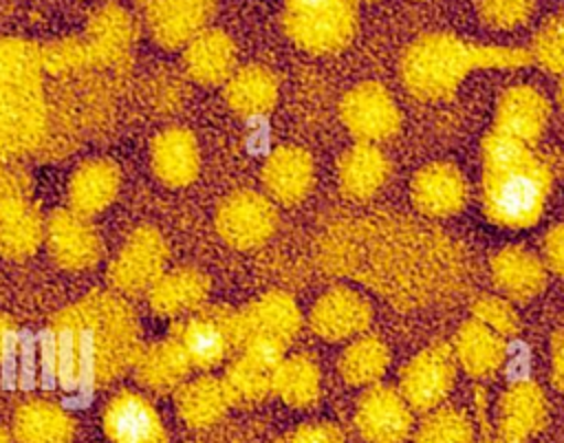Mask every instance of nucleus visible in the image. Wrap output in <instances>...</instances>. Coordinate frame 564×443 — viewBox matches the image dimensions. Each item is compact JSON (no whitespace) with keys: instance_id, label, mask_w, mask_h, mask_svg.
<instances>
[{"instance_id":"f257e3e1","label":"nucleus","mask_w":564,"mask_h":443,"mask_svg":"<svg viewBox=\"0 0 564 443\" xmlns=\"http://www.w3.org/2000/svg\"><path fill=\"white\" fill-rule=\"evenodd\" d=\"M324 267L372 284L399 304H421L456 289L460 264L449 240L408 220L339 225L324 236Z\"/></svg>"},{"instance_id":"f03ea898","label":"nucleus","mask_w":564,"mask_h":443,"mask_svg":"<svg viewBox=\"0 0 564 443\" xmlns=\"http://www.w3.org/2000/svg\"><path fill=\"white\" fill-rule=\"evenodd\" d=\"M51 346L59 386L90 390L134 366L141 331L132 309L119 295L93 291L55 315Z\"/></svg>"},{"instance_id":"7ed1b4c3","label":"nucleus","mask_w":564,"mask_h":443,"mask_svg":"<svg viewBox=\"0 0 564 443\" xmlns=\"http://www.w3.org/2000/svg\"><path fill=\"white\" fill-rule=\"evenodd\" d=\"M482 207L502 227H531L551 190L549 168L520 139L491 132L482 148Z\"/></svg>"},{"instance_id":"20e7f679","label":"nucleus","mask_w":564,"mask_h":443,"mask_svg":"<svg viewBox=\"0 0 564 443\" xmlns=\"http://www.w3.org/2000/svg\"><path fill=\"white\" fill-rule=\"evenodd\" d=\"M48 130L42 48L0 35V159L42 145Z\"/></svg>"},{"instance_id":"39448f33","label":"nucleus","mask_w":564,"mask_h":443,"mask_svg":"<svg viewBox=\"0 0 564 443\" xmlns=\"http://www.w3.org/2000/svg\"><path fill=\"white\" fill-rule=\"evenodd\" d=\"M531 60L520 48L467 44L454 35L432 33L414 40L403 55L401 73L412 95L438 99L454 93L467 71L476 66H522Z\"/></svg>"},{"instance_id":"423d86ee","label":"nucleus","mask_w":564,"mask_h":443,"mask_svg":"<svg viewBox=\"0 0 564 443\" xmlns=\"http://www.w3.org/2000/svg\"><path fill=\"white\" fill-rule=\"evenodd\" d=\"M355 0H284L286 35L311 53H335L355 33Z\"/></svg>"},{"instance_id":"0eeeda50","label":"nucleus","mask_w":564,"mask_h":443,"mask_svg":"<svg viewBox=\"0 0 564 443\" xmlns=\"http://www.w3.org/2000/svg\"><path fill=\"white\" fill-rule=\"evenodd\" d=\"M167 260V245L154 227L134 229L115 260L110 262V282L128 293L137 295L150 291V287L163 275Z\"/></svg>"},{"instance_id":"6e6552de","label":"nucleus","mask_w":564,"mask_h":443,"mask_svg":"<svg viewBox=\"0 0 564 443\" xmlns=\"http://www.w3.org/2000/svg\"><path fill=\"white\" fill-rule=\"evenodd\" d=\"M176 339L187 353L192 366L214 368L234 346H240L238 313L227 309H207L187 320L178 328Z\"/></svg>"},{"instance_id":"1a4fd4ad","label":"nucleus","mask_w":564,"mask_h":443,"mask_svg":"<svg viewBox=\"0 0 564 443\" xmlns=\"http://www.w3.org/2000/svg\"><path fill=\"white\" fill-rule=\"evenodd\" d=\"M148 33L163 48H176L209 22L216 0H139Z\"/></svg>"},{"instance_id":"9d476101","label":"nucleus","mask_w":564,"mask_h":443,"mask_svg":"<svg viewBox=\"0 0 564 443\" xmlns=\"http://www.w3.org/2000/svg\"><path fill=\"white\" fill-rule=\"evenodd\" d=\"M44 238L53 260L70 271L90 269L101 256V242L90 220L75 209H57L46 218Z\"/></svg>"},{"instance_id":"9b49d317","label":"nucleus","mask_w":564,"mask_h":443,"mask_svg":"<svg viewBox=\"0 0 564 443\" xmlns=\"http://www.w3.org/2000/svg\"><path fill=\"white\" fill-rule=\"evenodd\" d=\"M101 425L110 443H167L156 408L134 390H121L106 403Z\"/></svg>"},{"instance_id":"f8f14e48","label":"nucleus","mask_w":564,"mask_h":443,"mask_svg":"<svg viewBox=\"0 0 564 443\" xmlns=\"http://www.w3.org/2000/svg\"><path fill=\"white\" fill-rule=\"evenodd\" d=\"M220 236L238 249L264 242L275 229V209L253 192H238L223 201L216 214Z\"/></svg>"},{"instance_id":"ddd939ff","label":"nucleus","mask_w":564,"mask_h":443,"mask_svg":"<svg viewBox=\"0 0 564 443\" xmlns=\"http://www.w3.org/2000/svg\"><path fill=\"white\" fill-rule=\"evenodd\" d=\"M452 383V350L447 346H432L405 366L401 377V397L410 408L434 410L447 397Z\"/></svg>"},{"instance_id":"4468645a","label":"nucleus","mask_w":564,"mask_h":443,"mask_svg":"<svg viewBox=\"0 0 564 443\" xmlns=\"http://www.w3.org/2000/svg\"><path fill=\"white\" fill-rule=\"evenodd\" d=\"M355 425L368 443H403L412 430V412L399 392L372 388L357 406Z\"/></svg>"},{"instance_id":"2eb2a0df","label":"nucleus","mask_w":564,"mask_h":443,"mask_svg":"<svg viewBox=\"0 0 564 443\" xmlns=\"http://www.w3.org/2000/svg\"><path fill=\"white\" fill-rule=\"evenodd\" d=\"M134 22L117 4H106L88 20L84 44L90 57V66H117L121 64L134 42Z\"/></svg>"},{"instance_id":"dca6fc26","label":"nucleus","mask_w":564,"mask_h":443,"mask_svg":"<svg viewBox=\"0 0 564 443\" xmlns=\"http://www.w3.org/2000/svg\"><path fill=\"white\" fill-rule=\"evenodd\" d=\"M341 117L350 132L364 139L390 137L399 126V112L379 84H364L350 90L341 104Z\"/></svg>"},{"instance_id":"f3484780","label":"nucleus","mask_w":564,"mask_h":443,"mask_svg":"<svg viewBox=\"0 0 564 443\" xmlns=\"http://www.w3.org/2000/svg\"><path fill=\"white\" fill-rule=\"evenodd\" d=\"M300 326V315L293 300L271 293L251 304L245 313H238V339L240 346L249 342H271L284 348V342L293 337Z\"/></svg>"},{"instance_id":"a211bd4d","label":"nucleus","mask_w":564,"mask_h":443,"mask_svg":"<svg viewBox=\"0 0 564 443\" xmlns=\"http://www.w3.org/2000/svg\"><path fill=\"white\" fill-rule=\"evenodd\" d=\"M152 170L161 183L170 187L189 185L200 165L198 145L189 130L185 128H167L154 141L150 150Z\"/></svg>"},{"instance_id":"6ab92c4d","label":"nucleus","mask_w":564,"mask_h":443,"mask_svg":"<svg viewBox=\"0 0 564 443\" xmlns=\"http://www.w3.org/2000/svg\"><path fill=\"white\" fill-rule=\"evenodd\" d=\"M183 62L192 79L214 86L234 75L236 48L227 33L218 29H203L185 44Z\"/></svg>"},{"instance_id":"aec40b11","label":"nucleus","mask_w":564,"mask_h":443,"mask_svg":"<svg viewBox=\"0 0 564 443\" xmlns=\"http://www.w3.org/2000/svg\"><path fill=\"white\" fill-rule=\"evenodd\" d=\"M119 168L108 159L84 161L70 176L68 196L70 205L82 216L104 212L119 192Z\"/></svg>"},{"instance_id":"412c9836","label":"nucleus","mask_w":564,"mask_h":443,"mask_svg":"<svg viewBox=\"0 0 564 443\" xmlns=\"http://www.w3.org/2000/svg\"><path fill=\"white\" fill-rule=\"evenodd\" d=\"M370 320V306L364 298L348 289H333L315 304L313 331L328 339H344L359 333Z\"/></svg>"},{"instance_id":"4be33fe9","label":"nucleus","mask_w":564,"mask_h":443,"mask_svg":"<svg viewBox=\"0 0 564 443\" xmlns=\"http://www.w3.org/2000/svg\"><path fill=\"white\" fill-rule=\"evenodd\" d=\"M13 434L20 443H73L75 421L57 403L31 399L15 410Z\"/></svg>"},{"instance_id":"5701e85b","label":"nucleus","mask_w":564,"mask_h":443,"mask_svg":"<svg viewBox=\"0 0 564 443\" xmlns=\"http://www.w3.org/2000/svg\"><path fill=\"white\" fill-rule=\"evenodd\" d=\"M189 368V357L176 337L141 348L134 361L139 383L156 392H170L178 388L181 381L187 377Z\"/></svg>"},{"instance_id":"b1692460","label":"nucleus","mask_w":564,"mask_h":443,"mask_svg":"<svg viewBox=\"0 0 564 443\" xmlns=\"http://www.w3.org/2000/svg\"><path fill=\"white\" fill-rule=\"evenodd\" d=\"M412 198L423 214L449 216L465 203V183L452 165L434 163L416 174L412 183Z\"/></svg>"},{"instance_id":"393cba45","label":"nucleus","mask_w":564,"mask_h":443,"mask_svg":"<svg viewBox=\"0 0 564 443\" xmlns=\"http://www.w3.org/2000/svg\"><path fill=\"white\" fill-rule=\"evenodd\" d=\"M44 225L29 198L0 205V253L15 260L31 256L44 240Z\"/></svg>"},{"instance_id":"a878e982","label":"nucleus","mask_w":564,"mask_h":443,"mask_svg":"<svg viewBox=\"0 0 564 443\" xmlns=\"http://www.w3.org/2000/svg\"><path fill=\"white\" fill-rule=\"evenodd\" d=\"M209 291L207 278L196 269H176L163 273L148 291L154 313L172 317L183 311L198 309Z\"/></svg>"},{"instance_id":"bb28decb","label":"nucleus","mask_w":564,"mask_h":443,"mask_svg":"<svg viewBox=\"0 0 564 443\" xmlns=\"http://www.w3.org/2000/svg\"><path fill=\"white\" fill-rule=\"evenodd\" d=\"M234 403L231 390L216 377H198L176 392V410L192 428L214 425Z\"/></svg>"},{"instance_id":"cd10ccee","label":"nucleus","mask_w":564,"mask_h":443,"mask_svg":"<svg viewBox=\"0 0 564 443\" xmlns=\"http://www.w3.org/2000/svg\"><path fill=\"white\" fill-rule=\"evenodd\" d=\"M544 421V397L538 386L520 383L500 401L498 436L507 443H524Z\"/></svg>"},{"instance_id":"c85d7f7f","label":"nucleus","mask_w":564,"mask_h":443,"mask_svg":"<svg viewBox=\"0 0 564 443\" xmlns=\"http://www.w3.org/2000/svg\"><path fill=\"white\" fill-rule=\"evenodd\" d=\"M549 106L540 93L518 86L505 93L498 106V132L520 141H533L546 123Z\"/></svg>"},{"instance_id":"c756f323","label":"nucleus","mask_w":564,"mask_h":443,"mask_svg":"<svg viewBox=\"0 0 564 443\" xmlns=\"http://www.w3.org/2000/svg\"><path fill=\"white\" fill-rule=\"evenodd\" d=\"M311 179V159L297 148L278 150L264 165V185L284 203L300 201L308 192Z\"/></svg>"},{"instance_id":"7c9ffc66","label":"nucleus","mask_w":564,"mask_h":443,"mask_svg":"<svg viewBox=\"0 0 564 443\" xmlns=\"http://www.w3.org/2000/svg\"><path fill=\"white\" fill-rule=\"evenodd\" d=\"M275 77L262 66H245L227 82L225 95L234 110L242 115L267 112L275 104Z\"/></svg>"},{"instance_id":"2f4dec72","label":"nucleus","mask_w":564,"mask_h":443,"mask_svg":"<svg viewBox=\"0 0 564 443\" xmlns=\"http://www.w3.org/2000/svg\"><path fill=\"white\" fill-rule=\"evenodd\" d=\"M388 163L379 150L372 145L352 148L339 165L341 190L352 198H366L377 192L386 179Z\"/></svg>"},{"instance_id":"473e14b6","label":"nucleus","mask_w":564,"mask_h":443,"mask_svg":"<svg viewBox=\"0 0 564 443\" xmlns=\"http://www.w3.org/2000/svg\"><path fill=\"white\" fill-rule=\"evenodd\" d=\"M496 282L513 298L527 300L544 284V271L538 258L524 249H505L494 260Z\"/></svg>"},{"instance_id":"72a5a7b5","label":"nucleus","mask_w":564,"mask_h":443,"mask_svg":"<svg viewBox=\"0 0 564 443\" xmlns=\"http://www.w3.org/2000/svg\"><path fill=\"white\" fill-rule=\"evenodd\" d=\"M505 346L494 335L491 328L480 324L478 320L465 324L458 333V359L463 361L465 370L474 377H485L494 372L502 361Z\"/></svg>"},{"instance_id":"f704fd0d","label":"nucleus","mask_w":564,"mask_h":443,"mask_svg":"<svg viewBox=\"0 0 564 443\" xmlns=\"http://www.w3.org/2000/svg\"><path fill=\"white\" fill-rule=\"evenodd\" d=\"M273 392L291 406H311L317 399L319 377L313 361L295 357L286 364L280 361L273 375Z\"/></svg>"},{"instance_id":"c9c22d12","label":"nucleus","mask_w":564,"mask_h":443,"mask_svg":"<svg viewBox=\"0 0 564 443\" xmlns=\"http://www.w3.org/2000/svg\"><path fill=\"white\" fill-rule=\"evenodd\" d=\"M388 364V353L381 342L366 337L355 342L341 357V375L350 383H368L381 377Z\"/></svg>"},{"instance_id":"e433bc0d","label":"nucleus","mask_w":564,"mask_h":443,"mask_svg":"<svg viewBox=\"0 0 564 443\" xmlns=\"http://www.w3.org/2000/svg\"><path fill=\"white\" fill-rule=\"evenodd\" d=\"M414 443H474V430L458 410H436L419 428Z\"/></svg>"},{"instance_id":"4c0bfd02","label":"nucleus","mask_w":564,"mask_h":443,"mask_svg":"<svg viewBox=\"0 0 564 443\" xmlns=\"http://www.w3.org/2000/svg\"><path fill=\"white\" fill-rule=\"evenodd\" d=\"M533 57L551 73H564V15L549 20L535 35Z\"/></svg>"},{"instance_id":"58836bf2","label":"nucleus","mask_w":564,"mask_h":443,"mask_svg":"<svg viewBox=\"0 0 564 443\" xmlns=\"http://www.w3.org/2000/svg\"><path fill=\"white\" fill-rule=\"evenodd\" d=\"M535 0H482L480 15L491 29H513L529 20Z\"/></svg>"},{"instance_id":"ea45409f","label":"nucleus","mask_w":564,"mask_h":443,"mask_svg":"<svg viewBox=\"0 0 564 443\" xmlns=\"http://www.w3.org/2000/svg\"><path fill=\"white\" fill-rule=\"evenodd\" d=\"M31 196V176L24 168L11 161H0V205Z\"/></svg>"},{"instance_id":"a19ab883","label":"nucleus","mask_w":564,"mask_h":443,"mask_svg":"<svg viewBox=\"0 0 564 443\" xmlns=\"http://www.w3.org/2000/svg\"><path fill=\"white\" fill-rule=\"evenodd\" d=\"M474 311H476L478 322L485 324L487 328H494V331H500V333H513L516 331V315L502 300L485 298V300L476 302Z\"/></svg>"},{"instance_id":"79ce46f5","label":"nucleus","mask_w":564,"mask_h":443,"mask_svg":"<svg viewBox=\"0 0 564 443\" xmlns=\"http://www.w3.org/2000/svg\"><path fill=\"white\" fill-rule=\"evenodd\" d=\"M280 443H344V436L335 425L311 423L289 432Z\"/></svg>"},{"instance_id":"37998d69","label":"nucleus","mask_w":564,"mask_h":443,"mask_svg":"<svg viewBox=\"0 0 564 443\" xmlns=\"http://www.w3.org/2000/svg\"><path fill=\"white\" fill-rule=\"evenodd\" d=\"M546 249V258L551 262V267L564 275V225L557 229H551L544 242Z\"/></svg>"},{"instance_id":"c03bdc74","label":"nucleus","mask_w":564,"mask_h":443,"mask_svg":"<svg viewBox=\"0 0 564 443\" xmlns=\"http://www.w3.org/2000/svg\"><path fill=\"white\" fill-rule=\"evenodd\" d=\"M553 379L564 390V331L553 337Z\"/></svg>"},{"instance_id":"a18cd8bd","label":"nucleus","mask_w":564,"mask_h":443,"mask_svg":"<svg viewBox=\"0 0 564 443\" xmlns=\"http://www.w3.org/2000/svg\"><path fill=\"white\" fill-rule=\"evenodd\" d=\"M11 339H13V322L0 313V361L7 355Z\"/></svg>"},{"instance_id":"49530a36","label":"nucleus","mask_w":564,"mask_h":443,"mask_svg":"<svg viewBox=\"0 0 564 443\" xmlns=\"http://www.w3.org/2000/svg\"><path fill=\"white\" fill-rule=\"evenodd\" d=\"M0 443H11V436H9V432L4 428H0Z\"/></svg>"},{"instance_id":"de8ad7c7","label":"nucleus","mask_w":564,"mask_h":443,"mask_svg":"<svg viewBox=\"0 0 564 443\" xmlns=\"http://www.w3.org/2000/svg\"><path fill=\"white\" fill-rule=\"evenodd\" d=\"M560 101H562V106H564V82H562V86H560Z\"/></svg>"},{"instance_id":"09e8293b","label":"nucleus","mask_w":564,"mask_h":443,"mask_svg":"<svg viewBox=\"0 0 564 443\" xmlns=\"http://www.w3.org/2000/svg\"><path fill=\"white\" fill-rule=\"evenodd\" d=\"M487 443H507V441H502V439L498 436V439H494V441H487Z\"/></svg>"},{"instance_id":"8fccbe9b","label":"nucleus","mask_w":564,"mask_h":443,"mask_svg":"<svg viewBox=\"0 0 564 443\" xmlns=\"http://www.w3.org/2000/svg\"><path fill=\"white\" fill-rule=\"evenodd\" d=\"M361 2H372V0H361Z\"/></svg>"}]
</instances>
